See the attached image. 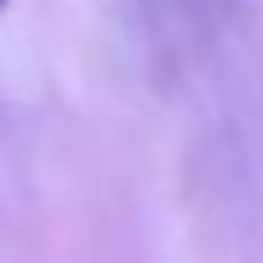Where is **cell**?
Returning a JSON list of instances; mask_svg holds the SVG:
<instances>
[{
	"mask_svg": "<svg viewBox=\"0 0 263 263\" xmlns=\"http://www.w3.org/2000/svg\"><path fill=\"white\" fill-rule=\"evenodd\" d=\"M0 5H5V0H0Z\"/></svg>",
	"mask_w": 263,
	"mask_h": 263,
	"instance_id": "6da1fadb",
	"label": "cell"
}]
</instances>
